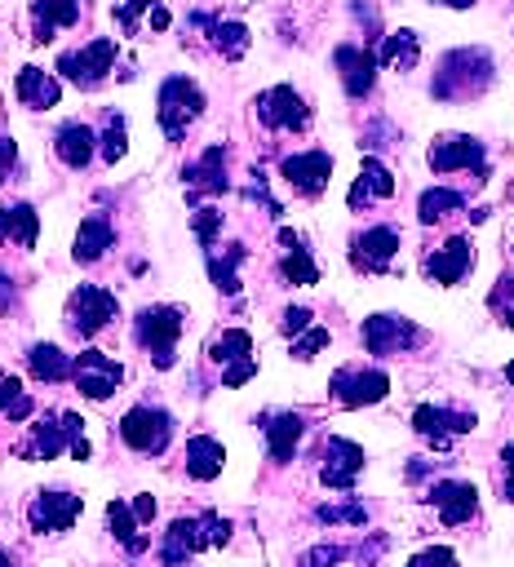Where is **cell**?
<instances>
[{
  "instance_id": "obj_18",
  "label": "cell",
  "mask_w": 514,
  "mask_h": 567,
  "mask_svg": "<svg viewBox=\"0 0 514 567\" xmlns=\"http://www.w3.org/2000/svg\"><path fill=\"white\" fill-rule=\"evenodd\" d=\"M208 549V527H204V514L195 518H173L168 532H164V545H160V563L164 567H182L191 554Z\"/></svg>"
},
{
  "instance_id": "obj_27",
  "label": "cell",
  "mask_w": 514,
  "mask_h": 567,
  "mask_svg": "<svg viewBox=\"0 0 514 567\" xmlns=\"http://www.w3.org/2000/svg\"><path fill=\"white\" fill-rule=\"evenodd\" d=\"M13 93H18V102L22 106H58V97H62V84L49 75V71H40V66H22L18 71V80H13Z\"/></svg>"
},
{
  "instance_id": "obj_45",
  "label": "cell",
  "mask_w": 514,
  "mask_h": 567,
  "mask_svg": "<svg viewBox=\"0 0 514 567\" xmlns=\"http://www.w3.org/2000/svg\"><path fill=\"white\" fill-rule=\"evenodd\" d=\"M248 377H257V359H253V354L239 359V363H230V368H222V385H226V390H239Z\"/></svg>"
},
{
  "instance_id": "obj_3",
  "label": "cell",
  "mask_w": 514,
  "mask_h": 567,
  "mask_svg": "<svg viewBox=\"0 0 514 567\" xmlns=\"http://www.w3.org/2000/svg\"><path fill=\"white\" fill-rule=\"evenodd\" d=\"M199 111H204V93H199L195 80H186V75H168V80L160 84L155 115H160V128H164L168 142H177V137L199 120Z\"/></svg>"
},
{
  "instance_id": "obj_22",
  "label": "cell",
  "mask_w": 514,
  "mask_h": 567,
  "mask_svg": "<svg viewBox=\"0 0 514 567\" xmlns=\"http://www.w3.org/2000/svg\"><path fill=\"white\" fill-rule=\"evenodd\" d=\"M191 22L208 31V44H213V49H217L226 62L244 58V53H248V44H253L248 27H244V22H235V18H208V13H195Z\"/></svg>"
},
{
  "instance_id": "obj_33",
  "label": "cell",
  "mask_w": 514,
  "mask_h": 567,
  "mask_svg": "<svg viewBox=\"0 0 514 567\" xmlns=\"http://www.w3.org/2000/svg\"><path fill=\"white\" fill-rule=\"evenodd\" d=\"M0 239H13L22 248H35V239H40V213L31 204L0 208Z\"/></svg>"
},
{
  "instance_id": "obj_34",
  "label": "cell",
  "mask_w": 514,
  "mask_h": 567,
  "mask_svg": "<svg viewBox=\"0 0 514 567\" xmlns=\"http://www.w3.org/2000/svg\"><path fill=\"white\" fill-rule=\"evenodd\" d=\"M417 58H421V40H417V31H390V35L381 40V49H377V62L390 66V71H412Z\"/></svg>"
},
{
  "instance_id": "obj_7",
  "label": "cell",
  "mask_w": 514,
  "mask_h": 567,
  "mask_svg": "<svg viewBox=\"0 0 514 567\" xmlns=\"http://www.w3.org/2000/svg\"><path fill=\"white\" fill-rule=\"evenodd\" d=\"M71 381L84 399H111L115 385L124 381V368L102 350H80L71 354Z\"/></svg>"
},
{
  "instance_id": "obj_5",
  "label": "cell",
  "mask_w": 514,
  "mask_h": 567,
  "mask_svg": "<svg viewBox=\"0 0 514 567\" xmlns=\"http://www.w3.org/2000/svg\"><path fill=\"white\" fill-rule=\"evenodd\" d=\"M115 310H120L115 292H106L97 284H80L71 292V301H66V323H71L75 337H97L115 319Z\"/></svg>"
},
{
  "instance_id": "obj_44",
  "label": "cell",
  "mask_w": 514,
  "mask_h": 567,
  "mask_svg": "<svg viewBox=\"0 0 514 567\" xmlns=\"http://www.w3.org/2000/svg\"><path fill=\"white\" fill-rule=\"evenodd\" d=\"M323 346H328V328H306V337L292 346V359H301V363H306V359H315Z\"/></svg>"
},
{
  "instance_id": "obj_8",
  "label": "cell",
  "mask_w": 514,
  "mask_h": 567,
  "mask_svg": "<svg viewBox=\"0 0 514 567\" xmlns=\"http://www.w3.org/2000/svg\"><path fill=\"white\" fill-rule=\"evenodd\" d=\"M390 390V377L381 368H337L332 381H328V394L341 403V408H368V403H381Z\"/></svg>"
},
{
  "instance_id": "obj_16",
  "label": "cell",
  "mask_w": 514,
  "mask_h": 567,
  "mask_svg": "<svg viewBox=\"0 0 514 567\" xmlns=\"http://www.w3.org/2000/svg\"><path fill=\"white\" fill-rule=\"evenodd\" d=\"M332 66H337V75H341L350 97L372 93V84H377V53L368 44H337Z\"/></svg>"
},
{
  "instance_id": "obj_19",
  "label": "cell",
  "mask_w": 514,
  "mask_h": 567,
  "mask_svg": "<svg viewBox=\"0 0 514 567\" xmlns=\"http://www.w3.org/2000/svg\"><path fill=\"white\" fill-rule=\"evenodd\" d=\"M430 501H434V509H439V518H443L448 527L470 523V518L479 514V492H474V483H465V478H443V483H434V487H430Z\"/></svg>"
},
{
  "instance_id": "obj_31",
  "label": "cell",
  "mask_w": 514,
  "mask_h": 567,
  "mask_svg": "<svg viewBox=\"0 0 514 567\" xmlns=\"http://www.w3.org/2000/svg\"><path fill=\"white\" fill-rule=\"evenodd\" d=\"M106 523H111V536H115L128 554H142V549L151 545V536L142 532V523H137V514H133L128 501H106Z\"/></svg>"
},
{
  "instance_id": "obj_39",
  "label": "cell",
  "mask_w": 514,
  "mask_h": 567,
  "mask_svg": "<svg viewBox=\"0 0 514 567\" xmlns=\"http://www.w3.org/2000/svg\"><path fill=\"white\" fill-rule=\"evenodd\" d=\"M487 306L496 310V319H501V323H510V328H514V275H501V279H496V288L487 292Z\"/></svg>"
},
{
  "instance_id": "obj_38",
  "label": "cell",
  "mask_w": 514,
  "mask_h": 567,
  "mask_svg": "<svg viewBox=\"0 0 514 567\" xmlns=\"http://www.w3.org/2000/svg\"><path fill=\"white\" fill-rule=\"evenodd\" d=\"M97 142H102V159H106V164L124 159V151H128V137H124V120H120V115H106V133H102Z\"/></svg>"
},
{
  "instance_id": "obj_52",
  "label": "cell",
  "mask_w": 514,
  "mask_h": 567,
  "mask_svg": "<svg viewBox=\"0 0 514 567\" xmlns=\"http://www.w3.org/2000/svg\"><path fill=\"white\" fill-rule=\"evenodd\" d=\"M133 514H137V523H151V518H155V496L142 492V496L133 501Z\"/></svg>"
},
{
  "instance_id": "obj_13",
  "label": "cell",
  "mask_w": 514,
  "mask_h": 567,
  "mask_svg": "<svg viewBox=\"0 0 514 567\" xmlns=\"http://www.w3.org/2000/svg\"><path fill=\"white\" fill-rule=\"evenodd\" d=\"M430 168L434 173H456V168H474L479 182H483V142L470 137V133H448L430 146Z\"/></svg>"
},
{
  "instance_id": "obj_40",
  "label": "cell",
  "mask_w": 514,
  "mask_h": 567,
  "mask_svg": "<svg viewBox=\"0 0 514 567\" xmlns=\"http://www.w3.org/2000/svg\"><path fill=\"white\" fill-rule=\"evenodd\" d=\"M191 230H195V239H199L204 248H213V244H217V230H222V213H217V208H195Z\"/></svg>"
},
{
  "instance_id": "obj_55",
  "label": "cell",
  "mask_w": 514,
  "mask_h": 567,
  "mask_svg": "<svg viewBox=\"0 0 514 567\" xmlns=\"http://www.w3.org/2000/svg\"><path fill=\"white\" fill-rule=\"evenodd\" d=\"M505 381H510V385H514V359H510V363H505Z\"/></svg>"
},
{
  "instance_id": "obj_14",
  "label": "cell",
  "mask_w": 514,
  "mask_h": 567,
  "mask_svg": "<svg viewBox=\"0 0 514 567\" xmlns=\"http://www.w3.org/2000/svg\"><path fill=\"white\" fill-rule=\"evenodd\" d=\"M394 252H399V230L394 226H368L363 235H354L350 261L368 275H386L394 266Z\"/></svg>"
},
{
  "instance_id": "obj_26",
  "label": "cell",
  "mask_w": 514,
  "mask_h": 567,
  "mask_svg": "<svg viewBox=\"0 0 514 567\" xmlns=\"http://www.w3.org/2000/svg\"><path fill=\"white\" fill-rule=\"evenodd\" d=\"M111 244H115V226H111L102 213H93V217H84V221H80L71 257H75L80 266H93V261H97V257H102Z\"/></svg>"
},
{
  "instance_id": "obj_28",
  "label": "cell",
  "mask_w": 514,
  "mask_h": 567,
  "mask_svg": "<svg viewBox=\"0 0 514 567\" xmlns=\"http://www.w3.org/2000/svg\"><path fill=\"white\" fill-rule=\"evenodd\" d=\"M266 447H270V461H292V452H297V443H301V430H306V421L297 416V412H275V416H266Z\"/></svg>"
},
{
  "instance_id": "obj_2",
  "label": "cell",
  "mask_w": 514,
  "mask_h": 567,
  "mask_svg": "<svg viewBox=\"0 0 514 567\" xmlns=\"http://www.w3.org/2000/svg\"><path fill=\"white\" fill-rule=\"evenodd\" d=\"M182 328H186V319H182L177 306H146V310H137V319H133V337H137V346L146 350V359H151L155 368H173Z\"/></svg>"
},
{
  "instance_id": "obj_1",
  "label": "cell",
  "mask_w": 514,
  "mask_h": 567,
  "mask_svg": "<svg viewBox=\"0 0 514 567\" xmlns=\"http://www.w3.org/2000/svg\"><path fill=\"white\" fill-rule=\"evenodd\" d=\"M487 84H492V53L487 49H452L434 71L430 93L439 102H465V97H479Z\"/></svg>"
},
{
  "instance_id": "obj_20",
  "label": "cell",
  "mask_w": 514,
  "mask_h": 567,
  "mask_svg": "<svg viewBox=\"0 0 514 567\" xmlns=\"http://www.w3.org/2000/svg\"><path fill=\"white\" fill-rule=\"evenodd\" d=\"M470 266H474V244H470L465 235H452L443 248L425 252V275H430L434 284H461Z\"/></svg>"
},
{
  "instance_id": "obj_51",
  "label": "cell",
  "mask_w": 514,
  "mask_h": 567,
  "mask_svg": "<svg viewBox=\"0 0 514 567\" xmlns=\"http://www.w3.org/2000/svg\"><path fill=\"white\" fill-rule=\"evenodd\" d=\"M4 412H9V421H27V416H31V394L22 390V394H18V399H13Z\"/></svg>"
},
{
  "instance_id": "obj_37",
  "label": "cell",
  "mask_w": 514,
  "mask_h": 567,
  "mask_svg": "<svg viewBox=\"0 0 514 567\" xmlns=\"http://www.w3.org/2000/svg\"><path fill=\"white\" fill-rule=\"evenodd\" d=\"M248 354H253V332H244V328H226V332L213 337V346H208V359L222 363V368H230V363H239V359H248Z\"/></svg>"
},
{
  "instance_id": "obj_50",
  "label": "cell",
  "mask_w": 514,
  "mask_h": 567,
  "mask_svg": "<svg viewBox=\"0 0 514 567\" xmlns=\"http://www.w3.org/2000/svg\"><path fill=\"white\" fill-rule=\"evenodd\" d=\"M13 159H18V142L13 137H0V186H4L9 168H13Z\"/></svg>"
},
{
  "instance_id": "obj_29",
  "label": "cell",
  "mask_w": 514,
  "mask_h": 567,
  "mask_svg": "<svg viewBox=\"0 0 514 567\" xmlns=\"http://www.w3.org/2000/svg\"><path fill=\"white\" fill-rule=\"evenodd\" d=\"M222 465H226V447H222L213 434H195V439H186V474H191V478L208 483V478L222 474Z\"/></svg>"
},
{
  "instance_id": "obj_15",
  "label": "cell",
  "mask_w": 514,
  "mask_h": 567,
  "mask_svg": "<svg viewBox=\"0 0 514 567\" xmlns=\"http://www.w3.org/2000/svg\"><path fill=\"white\" fill-rule=\"evenodd\" d=\"M412 430L425 434V439L443 452L452 434H470V430H474V416H470V412H456V408H443V403H421V408L412 412Z\"/></svg>"
},
{
  "instance_id": "obj_46",
  "label": "cell",
  "mask_w": 514,
  "mask_h": 567,
  "mask_svg": "<svg viewBox=\"0 0 514 567\" xmlns=\"http://www.w3.org/2000/svg\"><path fill=\"white\" fill-rule=\"evenodd\" d=\"M408 567H456V554H452V549H443V545H434V549L412 554V558H408Z\"/></svg>"
},
{
  "instance_id": "obj_12",
  "label": "cell",
  "mask_w": 514,
  "mask_h": 567,
  "mask_svg": "<svg viewBox=\"0 0 514 567\" xmlns=\"http://www.w3.org/2000/svg\"><path fill=\"white\" fill-rule=\"evenodd\" d=\"M80 509H84V501L75 496V492H40L35 501H31V509H27V523H31V532H66L75 518H80Z\"/></svg>"
},
{
  "instance_id": "obj_32",
  "label": "cell",
  "mask_w": 514,
  "mask_h": 567,
  "mask_svg": "<svg viewBox=\"0 0 514 567\" xmlns=\"http://www.w3.org/2000/svg\"><path fill=\"white\" fill-rule=\"evenodd\" d=\"M204 252H208V279H213L226 297H235V292H239V275H235V270H239V261L248 257V248H244V244H226V248L217 252V244H213V248H204Z\"/></svg>"
},
{
  "instance_id": "obj_25",
  "label": "cell",
  "mask_w": 514,
  "mask_h": 567,
  "mask_svg": "<svg viewBox=\"0 0 514 567\" xmlns=\"http://www.w3.org/2000/svg\"><path fill=\"white\" fill-rule=\"evenodd\" d=\"M31 18H35V44H49L58 35V27H75L80 22V0H31Z\"/></svg>"
},
{
  "instance_id": "obj_4",
  "label": "cell",
  "mask_w": 514,
  "mask_h": 567,
  "mask_svg": "<svg viewBox=\"0 0 514 567\" xmlns=\"http://www.w3.org/2000/svg\"><path fill=\"white\" fill-rule=\"evenodd\" d=\"M120 439H124L133 452H142V456H160V452L168 447V439H173V416H168L164 408L137 403V408L124 412V421H120Z\"/></svg>"
},
{
  "instance_id": "obj_21",
  "label": "cell",
  "mask_w": 514,
  "mask_h": 567,
  "mask_svg": "<svg viewBox=\"0 0 514 567\" xmlns=\"http://www.w3.org/2000/svg\"><path fill=\"white\" fill-rule=\"evenodd\" d=\"M182 177H186L191 195H222V190H230V182H226V146H208L195 164L182 168Z\"/></svg>"
},
{
  "instance_id": "obj_35",
  "label": "cell",
  "mask_w": 514,
  "mask_h": 567,
  "mask_svg": "<svg viewBox=\"0 0 514 567\" xmlns=\"http://www.w3.org/2000/svg\"><path fill=\"white\" fill-rule=\"evenodd\" d=\"M27 368H31V377L35 381H66L71 377V354H62L53 341H40V346H31L27 350Z\"/></svg>"
},
{
  "instance_id": "obj_41",
  "label": "cell",
  "mask_w": 514,
  "mask_h": 567,
  "mask_svg": "<svg viewBox=\"0 0 514 567\" xmlns=\"http://www.w3.org/2000/svg\"><path fill=\"white\" fill-rule=\"evenodd\" d=\"M315 514H319V523H350V527H363V518H368L363 505H319Z\"/></svg>"
},
{
  "instance_id": "obj_10",
  "label": "cell",
  "mask_w": 514,
  "mask_h": 567,
  "mask_svg": "<svg viewBox=\"0 0 514 567\" xmlns=\"http://www.w3.org/2000/svg\"><path fill=\"white\" fill-rule=\"evenodd\" d=\"M253 106H257V120H261L266 128H306V124H310V106H306L301 93L288 89V84H275V89L257 93Z\"/></svg>"
},
{
  "instance_id": "obj_6",
  "label": "cell",
  "mask_w": 514,
  "mask_h": 567,
  "mask_svg": "<svg viewBox=\"0 0 514 567\" xmlns=\"http://www.w3.org/2000/svg\"><path fill=\"white\" fill-rule=\"evenodd\" d=\"M111 62H115V40L102 35V40H89L84 49L62 53V58H58V71H62L71 84H80V89H97V84L106 80Z\"/></svg>"
},
{
  "instance_id": "obj_23",
  "label": "cell",
  "mask_w": 514,
  "mask_h": 567,
  "mask_svg": "<svg viewBox=\"0 0 514 567\" xmlns=\"http://www.w3.org/2000/svg\"><path fill=\"white\" fill-rule=\"evenodd\" d=\"M399 190V182H394V173L377 159V155H368L363 164H359V177H354V186H350V208H363V204H372V199H390Z\"/></svg>"
},
{
  "instance_id": "obj_54",
  "label": "cell",
  "mask_w": 514,
  "mask_h": 567,
  "mask_svg": "<svg viewBox=\"0 0 514 567\" xmlns=\"http://www.w3.org/2000/svg\"><path fill=\"white\" fill-rule=\"evenodd\" d=\"M439 4H452V9H470V4H479V0H439Z\"/></svg>"
},
{
  "instance_id": "obj_47",
  "label": "cell",
  "mask_w": 514,
  "mask_h": 567,
  "mask_svg": "<svg viewBox=\"0 0 514 567\" xmlns=\"http://www.w3.org/2000/svg\"><path fill=\"white\" fill-rule=\"evenodd\" d=\"M501 501L514 505V443H505L501 452Z\"/></svg>"
},
{
  "instance_id": "obj_17",
  "label": "cell",
  "mask_w": 514,
  "mask_h": 567,
  "mask_svg": "<svg viewBox=\"0 0 514 567\" xmlns=\"http://www.w3.org/2000/svg\"><path fill=\"white\" fill-rule=\"evenodd\" d=\"M284 182L297 190V195H319L332 177V155L328 151H301V155H284L279 164Z\"/></svg>"
},
{
  "instance_id": "obj_30",
  "label": "cell",
  "mask_w": 514,
  "mask_h": 567,
  "mask_svg": "<svg viewBox=\"0 0 514 567\" xmlns=\"http://www.w3.org/2000/svg\"><path fill=\"white\" fill-rule=\"evenodd\" d=\"M279 244H284V279L288 284H301V288H310V284H319V266L310 261V252H306V244H301V235L297 230H279Z\"/></svg>"
},
{
  "instance_id": "obj_53",
  "label": "cell",
  "mask_w": 514,
  "mask_h": 567,
  "mask_svg": "<svg viewBox=\"0 0 514 567\" xmlns=\"http://www.w3.org/2000/svg\"><path fill=\"white\" fill-rule=\"evenodd\" d=\"M13 306V279L9 275H0V315Z\"/></svg>"
},
{
  "instance_id": "obj_56",
  "label": "cell",
  "mask_w": 514,
  "mask_h": 567,
  "mask_svg": "<svg viewBox=\"0 0 514 567\" xmlns=\"http://www.w3.org/2000/svg\"><path fill=\"white\" fill-rule=\"evenodd\" d=\"M0 567H13V563H9V554H4V549H0Z\"/></svg>"
},
{
  "instance_id": "obj_9",
  "label": "cell",
  "mask_w": 514,
  "mask_h": 567,
  "mask_svg": "<svg viewBox=\"0 0 514 567\" xmlns=\"http://www.w3.org/2000/svg\"><path fill=\"white\" fill-rule=\"evenodd\" d=\"M359 337H363L368 354H381V359H386V354L412 350V346L421 341V328H417L412 319H403V315H372V319H363Z\"/></svg>"
},
{
  "instance_id": "obj_42",
  "label": "cell",
  "mask_w": 514,
  "mask_h": 567,
  "mask_svg": "<svg viewBox=\"0 0 514 567\" xmlns=\"http://www.w3.org/2000/svg\"><path fill=\"white\" fill-rule=\"evenodd\" d=\"M346 554H350L346 545H328V540H323V545H315V549H306V554L297 558V567H332V563H341Z\"/></svg>"
},
{
  "instance_id": "obj_24",
  "label": "cell",
  "mask_w": 514,
  "mask_h": 567,
  "mask_svg": "<svg viewBox=\"0 0 514 567\" xmlns=\"http://www.w3.org/2000/svg\"><path fill=\"white\" fill-rule=\"evenodd\" d=\"M53 151H58V159H62L66 168H84V164L93 159V151H97V133H93L89 124L71 120V124H62V128H58Z\"/></svg>"
},
{
  "instance_id": "obj_48",
  "label": "cell",
  "mask_w": 514,
  "mask_h": 567,
  "mask_svg": "<svg viewBox=\"0 0 514 567\" xmlns=\"http://www.w3.org/2000/svg\"><path fill=\"white\" fill-rule=\"evenodd\" d=\"M204 527H208V545H226V540H230V518L204 509Z\"/></svg>"
},
{
  "instance_id": "obj_36",
  "label": "cell",
  "mask_w": 514,
  "mask_h": 567,
  "mask_svg": "<svg viewBox=\"0 0 514 567\" xmlns=\"http://www.w3.org/2000/svg\"><path fill=\"white\" fill-rule=\"evenodd\" d=\"M461 208H465V195L452 190V186H430V190H421V199H417V217H421L425 226H434L439 217L461 213Z\"/></svg>"
},
{
  "instance_id": "obj_49",
  "label": "cell",
  "mask_w": 514,
  "mask_h": 567,
  "mask_svg": "<svg viewBox=\"0 0 514 567\" xmlns=\"http://www.w3.org/2000/svg\"><path fill=\"white\" fill-rule=\"evenodd\" d=\"M279 328H284L288 337H292V332H306V328H310V310H306V306H288L284 319H279Z\"/></svg>"
},
{
  "instance_id": "obj_11",
  "label": "cell",
  "mask_w": 514,
  "mask_h": 567,
  "mask_svg": "<svg viewBox=\"0 0 514 567\" xmlns=\"http://www.w3.org/2000/svg\"><path fill=\"white\" fill-rule=\"evenodd\" d=\"M359 470H363V447L350 443V439H341V434H328V439H323V465H319L323 487L346 492V487H354Z\"/></svg>"
},
{
  "instance_id": "obj_43",
  "label": "cell",
  "mask_w": 514,
  "mask_h": 567,
  "mask_svg": "<svg viewBox=\"0 0 514 567\" xmlns=\"http://www.w3.org/2000/svg\"><path fill=\"white\" fill-rule=\"evenodd\" d=\"M155 4H160V0H128L124 9H115V27H120L124 35H133V31H137V18L151 13Z\"/></svg>"
}]
</instances>
